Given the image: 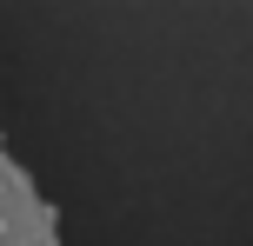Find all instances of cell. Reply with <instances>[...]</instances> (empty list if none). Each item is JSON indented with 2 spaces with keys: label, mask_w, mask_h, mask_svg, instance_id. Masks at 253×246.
Wrapping results in <instances>:
<instances>
[{
  "label": "cell",
  "mask_w": 253,
  "mask_h": 246,
  "mask_svg": "<svg viewBox=\"0 0 253 246\" xmlns=\"http://www.w3.org/2000/svg\"><path fill=\"white\" fill-rule=\"evenodd\" d=\"M0 246H60V220H53L47 193L7 146H0Z\"/></svg>",
  "instance_id": "6da1fadb"
}]
</instances>
